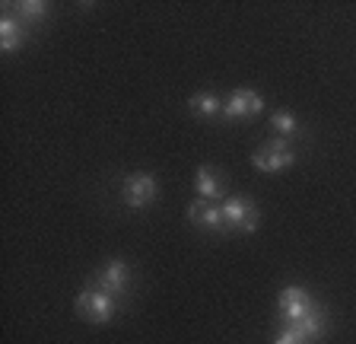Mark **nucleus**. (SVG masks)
<instances>
[{
    "instance_id": "nucleus-1",
    "label": "nucleus",
    "mask_w": 356,
    "mask_h": 344,
    "mask_svg": "<svg viewBox=\"0 0 356 344\" xmlns=\"http://www.w3.org/2000/svg\"><path fill=\"white\" fill-rule=\"evenodd\" d=\"M76 313H80V319L92 322V325H105V322H111L118 315V297H111V293H105L99 284L89 281V284L76 293Z\"/></svg>"
},
{
    "instance_id": "nucleus-2",
    "label": "nucleus",
    "mask_w": 356,
    "mask_h": 344,
    "mask_svg": "<svg viewBox=\"0 0 356 344\" xmlns=\"http://www.w3.org/2000/svg\"><path fill=\"white\" fill-rule=\"evenodd\" d=\"M220 210H222V220H226V230L229 233H254L261 224V214L252 198L232 195L220 204Z\"/></svg>"
},
{
    "instance_id": "nucleus-3",
    "label": "nucleus",
    "mask_w": 356,
    "mask_h": 344,
    "mask_svg": "<svg viewBox=\"0 0 356 344\" xmlns=\"http://www.w3.org/2000/svg\"><path fill=\"white\" fill-rule=\"evenodd\" d=\"M293 163H296V153H293L289 141H283V137L267 141L264 147H258L252 153V166L258 172H267V175H274V172H286Z\"/></svg>"
},
{
    "instance_id": "nucleus-4",
    "label": "nucleus",
    "mask_w": 356,
    "mask_h": 344,
    "mask_svg": "<svg viewBox=\"0 0 356 344\" xmlns=\"http://www.w3.org/2000/svg\"><path fill=\"white\" fill-rule=\"evenodd\" d=\"M156 198H159V182H156V175H149V172H134V175L124 179V185H121V201L131 210L149 208Z\"/></svg>"
},
{
    "instance_id": "nucleus-5",
    "label": "nucleus",
    "mask_w": 356,
    "mask_h": 344,
    "mask_svg": "<svg viewBox=\"0 0 356 344\" xmlns=\"http://www.w3.org/2000/svg\"><path fill=\"white\" fill-rule=\"evenodd\" d=\"M261 112H264V99H261V93L248 90V86H238L236 93L222 99V118L226 121H248Z\"/></svg>"
},
{
    "instance_id": "nucleus-6",
    "label": "nucleus",
    "mask_w": 356,
    "mask_h": 344,
    "mask_svg": "<svg viewBox=\"0 0 356 344\" xmlns=\"http://www.w3.org/2000/svg\"><path fill=\"white\" fill-rule=\"evenodd\" d=\"M92 284H99L105 293L121 299L127 293V287H131V265H127L124 258H108V262L96 271Z\"/></svg>"
},
{
    "instance_id": "nucleus-7",
    "label": "nucleus",
    "mask_w": 356,
    "mask_h": 344,
    "mask_svg": "<svg viewBox=\"0 0 356 344\" xmlns=\"http://www.w3.org/2000/svg\"><path fill=\"white\" fill-rule=\"evenodd\" d=\"M277 306H280V319L283 325H293L299 322L302 315H309L315 309V297H312L305 287H283L280 290V299H277Z\"/></svg>"
},
{
    "instance_id": "nucleus-8",
    "label": "nucleus",
    "mask_w": 356,
    "mask_h": 344,
    "mask_svg": "<svg viewBox=\"0 0 356 344\" xmlns=\"http://www.w3.org/2000/svg\"><path fill=\"white\" fill-rule=\"evenodd\" d=\"M188 220L204 233H216V236H220V233H229L226 230V220H222V210L216 208L213 201H204V198L191 201V208H188Z\"/></svg>"
},
{
    "instance_id": "nucleus-9",
    "label": "nucleus",
    "mask_w": 356,
    "mask_h": 344,
    "mask_svg": "<svg viewBox=\"0 0 356 344\" xmlns=\"http://www.w3.org/2000/svg\"><path fill=\"white\" fill-rule=\"evenodd\" d=\"M194 191L204 201H226V179L220 175L216 166H200L194 175Z\"/></svg>"
},
{
    "instance_id": "nucleus-10",
    "label": "nucleus",
    "mask_w": 356,
    "mask_h": 344,
    "mask_svg": "<svg viewBox=\"0 0 356 344\" xmlns=\"http://www.w3.org/2000/svg\"><path fill=\"white\" fill-rule=\"evenodd\" d=\"M26 45V26L19 16H3L0 19V52L3 54H16Z\"/></svg>"
},
{
    "instance_id": "nucleus-11",
    "label": "nucleus",
    "mask_w": 356,
    "mask_h": 344,
    "mask_svg": "<svg viewBox=\"0 0 356 344\" xmlns=\"http://www.w3.org/2000/svg\"><path fill=\"white\" fill-rule=\"evenodd\" d=\"M293 329H296L309 344H315L321 335H325V329H327V315H325V309H321L318 303H315V309H312L309 315H302L299 322H293Z\"/></svg>"
},
{
    "instance_id": "nucleus-12",
    "label": "nucleus",
    "mask_w": 356,
    "mask_h": 344,
    "mask_svg": "<svg viewBox=\"0 0 356 344\" xmlns=\"http://www.w3.org/2000/svg\"><path fill=\"white\" fill-rule=\"evenodd\" d=\"M188 109H191V115H197V118H222V99L216 96V93L204 90V93H194L191 102H188Z\"/></svg>"
},
{
    "instance_id": "nucleus-13",
    "label": "nucleus",
    "mask_w": 356,
    "mask_h": 344,
    "mask_svg": "<svg viewBox=\"0 0 356 344\" xmlns=\"http://www.w3.org/2000/svg\"><path fill=\"white\" fill-rule=\"evenodd\" d=\"M270 127H274V131L283 137V141H289V137L299 134V118L289 112V109H280V112L270 115Z\"/></svg>"
},
{
    "instance_id": "nucleus-14",
    "label": "nucleus",
    "mask_w": 356,
    "mask_h": 344,
    "mask_svg": "<svg viewBox=\"0 0 356 344\" xmlns=\"http://www.w3.org/2000/svg\"><path fill=\"white\" fill-rule=\"evenodd\" d=\"M13 10L19 13L22 23H42L48 13V3L44 0H19V3H13Z\"/></svg>"
},
{
    "instance_id": "nucleus-15",
    "label": "nucleus",
    "mask_w": 356,
    "mask_h": 344,
    "mask_svg": "<svg viewBox=\"0 0 356 344\" xmlns=\"http://www.w3.org/2000/svg\"><path fill=\"white\" fill-rule=\"evenodd\" d=\"M274 344H309V341H305V338L299 335V331L293 329V325H283L280 335L274 338Z\"/></svg>"
}]
</instances>
